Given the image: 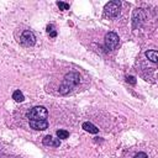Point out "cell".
Returning <instances> with one entry per match:
<instances>
[{
    "instance_id": "1",
    "label": "cell",
    "mask_w": 158,
    "mask_h": 158,
    "mask_svg": "<svg viewBox=\"0 0 158 158\" xmlns=\"http://www.w3.org/2000/svg\"><path fill=\"white\" fill-rule=\"evenodd\" d=\"M79 83H80V75H79V73H77V72H69V73H67L64 75V79H63V81H62L58 91H59V94L65 95L69 91H72Z\"/></svg>"
},
{
    "instance_id": "2",
    "label": "cell",
    "mask_w": 158,
    "mask_h": 158,
    "mask_svg": "<svg viewBox=\"0 0 158 158\" xmlns=\"http://www.w3.org/2000/svg\"><path fill=\"white\" fill-rule=\"evenodd\" d=\"M120 11H121V2L118 0H112V1H109L105 5V7H104V16L114 19V17H117L120 15Z\"/></svg>"
},
{
    "instance_id": "3",
    "label": "cell",
    "mask_w": 158,
    "mask_h": 158,
    "mask_svg": "<svg viewBox=\"0 0 158 158\" xmlns=\"http://www.w3.org/2000/svg\"><path fill=\"white\" fill-rule=\"evenodd\" d=\"M48 111L44 106H35L27 112L28 120H47Z\"/></svg>"
},
{
    "instance_id": "4",
    "label": "cell",
    "mask_w": 158,
    "mask_h": 158,
    "mask_svg": "<svg viewBox=\"0 0 158 158\" xmlns=\"http://www.w3.org/2000/svg\"><path fill=\"white\" fill-rule=\"evenodd\" d=\"M146 17H147V14L143 9H141V7L135 9L132 12V28H137V27L142 26L143 22L146 21Z\"/></svg>"
},
{
    "instance_id": "5",
    "label": "cell",
    "mask_w": 158,
    "mask_h": 158,
    "mask_svg": "<svg viewBox=\"0 0 158 158\" xmlns=\"http://www.w3.org/2000/svg\"><path fill=\"white\" fill-rule=\"evenodd\" d=\"M120 43V38L117 36V33L115 32H107L105 35V47L109 49V51H112L115 49Z\"/></svg>"
},
{
    "instance_id": "6",
    "label": "cell",
    "mask_w": 158,
    "mask_h": 158,
    "mask_svg": "<svg viewBox=\"0 0 158 158\" xmlns=\"http://www.w3.org/2000/svg\"><path fill=\"white\" fill-rule=\"evenodd\" d=\"M20 42H21L23 46H33V44L36 43V37H35V35H33L32 31L25 30V31L21 33Z\"/></svg>"
},
{
    "instance_id": "7",
    "label": "cell",
    "mask_w": 158,
    "mask_h": 158,
    "mask_svg": "<svg viewBox=\"0 0 158 158\" xmlns=\"http://www.w3.org/2000/svg\"><path fill=\"white\" fill-rule=\"evenodd\" d=\"M30 127L37 131H43L48 127L47 120H30Z\"/></svg>"
},
{
    "instance_id": "8",
    "label": "cell",
    "mask_w": 158,
    "mask_h": 158,
    "mask_svg": "<svg viewBox=\"0 0 158 158\" xmlns=\"http://www.w3.org/2000/svg\"><path fill=\"white\" fill-rule=\"evenodd\" d=\"M43 144L44 146H49V147H59L60 146V141H59V138H54L52 136H46L43 138Z\"/></svg>"
},
{
    "instance_id": "9",
    "label": "cell",
    "mask_w": 158,
    "mask_h": 158,
    "mask_svg": "<svg viewBox=\"0 0 158 158\" xmlns=\"http://www.w3.org/2000/svg\"><path fill=\"white\" fill-rule=\"evenodd\" d=\"M144 54H146V57H147L151 62L157 63V60H158V52H157L156 49H149V51H147Z\"/></svg>"
},
{
    "instance_id": "10",
    "label": "cell",
    "mask_w": 158,
    "mask_h": 158,
    "mask_svg": "<svg viewBox=\"0 0 158 158\" xmlns=\"http://www.w3.org/2000/svg\"><path fill=\"white\" fill-rule=\"evenodd\" d=\"M83 128L86 132H90V133H98L99 132V128L95 125H93L91 122H84L83 123Z\"/></svg>"
},
{
    "instance_id": "11",
    "label": "cell",
    "mask_w": 158,
    "mask_h": 158,
    "mask_svg": "<svg viewBox=\"0 0 158 158\" xmlns=\"http://www.w3.org/2000/svg\"><path fill=\"white\" fill-rule=\"evenodd\" d=\"M12 99H14L15 101H17V102H21V101L25 100V96H23V94H22L20 90H15L14 94H12Z\"/></svg>"
},
{
    "instance_id": "12",
    "label": "cell",
    "mask_w": 158,
    "mask_h": 158,
    "mask_svg": "<svg viewBox=\"0 0 158 158\" xmlns=\"http://www.w3.org/2000/svg\"><path fill=\"white\" fill-rule=\"evenodd\" d=\"M57 136H58L59 139H65V138L69 137V132L65 131V130H58L57 131Z\"/></svg>"
},
{
    "instance_id": "13",
    "label": "cell",
    "mask_w": 158,
    "mask_h": 158,
    "mask_svg": "<svg viewBox=\"0 0 158 158\" xmlns=\"http://www.w3.org/2000/svg\"><path fill=\"white\" fill-rule=\"evenodd\" d=\"M47 32H48V35H49L51 37H56V36H57V32L54 31V26H53V25H48V26H47Z\"/></svg>"
},
{
    "instance_id": "14",
    "label": "cell",
    "mask_w": 158,
    "mask_h": 158,
    "mask_svg": "<svg viewBox=\"0 0 158 158\" xmlns=\"http://www.w3.org/2000/svg\"><path fill=\"white\" fill-rule=\"evenodd\" d=\"M57 5H58V7H59L60 10H68V9H69V4L63 2V1H58Z\"/></svg>"
},
{
    "instance_id": "15",
    "label": "cell",
    "mask_w": 158,
    "mask_h": 158,
    "mask_svg": "<svg viewBox=\"0 0 158 158\" xmlns=\"http://www.w3.org/2000/svg\"><path fill=\"white\" fill-rule=\"evenodd\" d=\"M126 80H127V83H130V84H132V85L136 84V78H135V77H131V75H130V77L126 78Z\"/></svg>"
},
{
    "instance_id": "16",
    "label": "cell",
    "mask_w": 158,
    "mask_h": 158,
    "mask_svg": "<svg viewBox=\"0 0 158 158\" xmlns=\"http://www.w3.org/2000/svg\"><path fill=\"white\" fill-rule=\"evenodd\" d=\"M135 158H148V157H147V154H146V153L139 152V153H137V154L135 156Z\"/></svg>"
}]
</instances>
